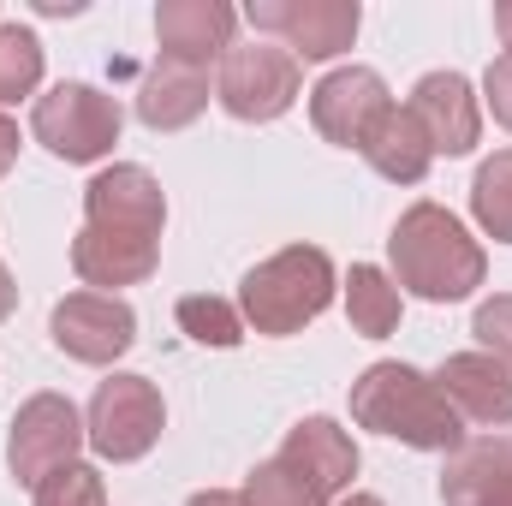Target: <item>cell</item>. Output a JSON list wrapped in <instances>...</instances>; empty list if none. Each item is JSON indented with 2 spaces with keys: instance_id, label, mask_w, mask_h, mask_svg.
I'll list each match as a JSON object with an SVG mask.
<instances>
[{
  "instance_id": "22",
  "label": "cell",
  "mask_w": 512,
  "mask_h": 506,
  "mask_svg": "<svg viewBox=\"0 0 512 506\" xmlns=\"http://www.w3.org/2000/svg\"><path fill=\"white\" fill-rule=\"evenodd\" d=\"M471 215H477V227L489 239L512 245V149L489 155L477 167V179H471Z\"/></svg>"
},
{
  "instance_id": "13",
  "label": "cell",
  "mask_w": 512,
  "mask_h": 506,
  "mask_svg": "<svg viewBox=\"0 0 512 506\" xmlns=\"http://www.w3.org/2000/svg\"><path fill=\"white\" fill-rule=\"evenodd\" d=\"M233 24L239 12L227 0H161L155 6V42L167 60H185V66H209L215 54H227Z\"/></svg>"
},
{
  "instance_id": "10",
  "label": "cell",
  "mask_w": 512,
  "mask_h": 506,
  "mask_svg": "<svg viewBox=\"0 0 512 506\" xmlns=\"http://www.w3.org/2000/svg\"><path fill=\"white\" fill-rule=\"evenodd\" d=\"M161 221H167V197L149 167H108L84 185V227L96 233L161 245Z\"/></svg>"
},
{
  "instance_id": "2",
  "label": "cell",
  "mask_w": 512,
  "mask_h": 506,
  "mask_svg": "<svg viewBox=\"0 0 512 506\" xmlns=\"http://www.w3.org/2000/svg\"><path fill=\"white\" fill-rule=\"evenodd\" d=\"M393 274L399 286H411L417 298L429 304H459L483 286V245L459 227V215H447L441 203H411L399 221H393Z\"/></svg>"
},
{
  "instance_id": "28",
  "label": "cell",
  "mask_w": 512,
  "mask_h": 506,
  "mask_svg": "<svg viewBox=\"0 0 512 506\" xmlns=\"http://www.w3.org/2000/svg\"><path fill=\"white\" fill-rule=\"evenodd\" d=\"M12 161H18V126H12V120L0 114V179L12 173Z\"/></svg>"
},
{
  "instance_id": "21",
  "label": "cell",
  "mask_w": 512,
  "mask_h": 506,
  "mask_svg": "<svg viewBox=\"0 0 512 506\" xmlns=\"http://www.w3.org/2000/svg\"><path fill=\"white\" fill-rule=\"evenodd\" d=\"M346 316H352V328H358L364 340H387V334L399 328V286L387 280L382 268L358 262L352 280H346Z\"/></svg>"
},
{
  "instance_id": "24",
  "label": "cell",
  "mask_w": 512,
  "mask_h": 506,
  "mask_svg": "<svg viewBox=\"0 0 512 506\" xmlns=\"http://www.w3.org/2000/svg\"><path fill=\"white\" fill-rule=\"evenodd\" d=\"M42 84V42L24 24H0V108Z\"/></svg>"
},
{
  "instance_id": "15",
  "label": "cell",
  "mask_w": 512,
  "mask_h": 506,
  "mask_svg": "<svg viewBox=\"0 0 512 506\" xmlns=\"http://www.w3.org/2000/svg\"><path fill=\"white\" fill-rule=\"evenodd\" d=\"M441 501L447 506H512V441H465L441 465Z\"/></svg>"
},
{
  "instance_id": "19",
  "label": "cell",
  "mask_w": 512,
  "mask_h": 506,
  "mask_svg": "<svg viewBox=\"0 0 512 506\" xmlns=\"http://www.w3.org/2000/svg\"><path fill=\"white\" fill-rule=\"evenodd\" d=\"M364 155L393 185H417L429 173V161H435V149H429L423 126L411 120V108H387L382 120H376V131H370V143H364Z\"/></svg>"
},
{
  "instance_id": "4",
  "label": "cell",
  "mask_w": 512,
  "mask_h": 506,
  "mask_svg": "<svg viewBox=\"0 0 512 506\" xmlns=\"http://www.w3.org/2000/svg\"><path fill=\"white\" fill-rule=\"evenodd\" d=\"M30 131L60 161H102L120 143V102L96 84H54L48 96H36Z\"/></svg>"
},
{
  "instance_id": "25",
  "label": "cell",
  "mask_w": 512,
  "mask_h": 506,
  "mask_svg": "<svg viewBox=\"0 0 512 506\" xmlns=\"http://www.w3.org/2000/svg\"><path fill=\"white\" fill-rule=\"evenodd\" d=\"M36 506H108L102 471H96V465H66V471H54V477L36 489Z\"/></svg>"
},
{
  "instance_id": "27",
  "label": "cell",
  "mask_w": 512,
  "mask_h": 506,
  "mask_svg": "<svg viewBox=\"0 0 512 506\" xmlns=\"http://www.w3.org/2000/svg\"><path fill=\"white\" fill-rule=\"evenodd\" d=\"M483 90H489V108H495V120H501V126L512 131V54H501V60L489 66Z\"/></svg>"
},
{
  "instance_id": "7",
  "label": "cell",
  "mask_w": 512,
  "mask_h": 506,
  "mask_svg": "<svg viewBox=\"0 0 512 506\" xmlns=\"http://www.w3.org/2000/svg\"><path fill=\"white\" fill-rule=\"evenodd\" d=\"M298 84H304V66L274 42L227 48V60H221V108L233 120H251V126L280 120L298 102Z\"/></svg>"
},
{
  "instance_id": "26",
  "label": "cell",
  "mask_w": 512,
  "mask_h": 506,
  "mask_svg": "<svg viewBox=\"0 0 512 506\" xmlns=\"http://www.w3.org/2000/svg\"><path fill=\"white\" fill-rule=\"evenodd\" d=\"M471 334L483 340V352H489L495 364H507V370H512V292L489 298V304H477V322H471Z\"/></svg>"
},
{
  "instance_id": "31",
  "label": "cell",
  "mask_w": 512,
  "mask_h": 506,
  "mask_svg": "<svg viewBox=\"0 0 512 506\" xmlns=\"http://www.w3.org/2000/svg\"><path fill=\"white\" fill-rule=\"evenodd\" d=\"M36 12H48V18H72V12H84L78 0H36Z\"/></svg>"
},
{
  "instance_id": "11",
  "label": "cell",
  "mask_w": 512,
  "mask_h": 506,
  "mask_svg": "<svg viewBox=\"0 0 512 506\" xmlns=\"http://www.w3.org/2000/svg\"><path fill=\"white\" fill-rule=\"evenodd\" d=\"M387 108H393L387 84H382V72H370V66H340V72H328L310 90V120L340 149H364Z\"/></svg>"
},
{
  "instance_id": "29",
  "label": "cell",
  "mask_w": 512,
  "mask_h": 506,
  "mask_svg": "<svg viewBox=\"0 0 512 506\" xmlns=\"http://www.w3.org/2000/svg\"><path fill=\"white\" fill-rule=\"evenodd\" d=\"M185 506H245V495H233V489H203V495H191Z\"/></svg>"
},
{
  "instance_id": "18",
  "label": "cell",
  "mask_w": 512,
  "mask_h": 506,
  "mask_svg": "<svg viewBox=\"0 0 512 506\" xmlns=\"http://www.w3.org/2000/svg\"><path fill=\"white\" fill-rule=\"evenodd\" d=\"M286 459H298L328 495H340L352 477H358V447H352V435L334 423V417H304L292 435H286V447H280Z\"/></svg>"
},
{
  "instance_id": "5",
  "label": "cell",
  "mask_w": 512,
  "mask_h": 506,
  "mask_svg": "<svg viewBox=\"0 0 512 506\" xmlns=\"http://www.w3.org/2000/svg\"><path fill=\"white\" fill-rule=\"evenodd\" d=\"M78 447H84V423H78V405L66 393H36L18 405L12 429H6V471L30 489H42L54 471L78 465Z\"/></svg>"
},
{
  "instance_id": "17",
  "label": "cell",
  "mask_w": 512,
  "mask_h": 506,
  "mask_svg": "<svg viewBox=\"0 0 512 506\" xmlns=\"http://www.w3.org/2000/svg\"><path fill=\"white\" fill-rule=\"evenodd\" d=\"M155 262H161V245H149V239H120V233H96V227H84V233L72 239V268H78V280H84V286H102L108 298H114V286L149 280Z\"/></svg>"
},
{
  "instance_id": "8",
  "label": "cell",
  "mask_w": 512,
  "mask_h": 506,
  "mask_svg": "<svg viewBox=\"0 0 512 506\" xmlns=\"http://www.w3.org/2000/svg\"><path fill=\"white\" fill-rule=\"evenodd\" d=\"M245 18H251L256 30L280 36L298 66H304V60H334V54H346L352 36H358V24H364L358 0H251Z\"/></svg>"
},
{
  "instance_id": "33",
  "label": "cell",
  "mask_w": 512,
  "mask_h": 506,
  "mask_svg": "<svg viewBox=\"0 0 512 506\" xmlns=\"http://www.w3.org/2000/svg\"><path fill=\"white\" fill-rule=\"evenodd\" d=\"M340 506H382V501H376V495H346Z\"/></svg>"
},
{
  "instance_id": "16",
  "label": "cell",
  "mask_w": 512,
  "mask_h": 506,
  "mask_svg": "<svg viewBox=\"0 0 512 506\" xmlns=\"http://www.w3.org/2000/svg\"><path fill=\"white\" fill-rule=\"evenodd\" d=\"M209 108V66H185V60H155L137 84V120L149 131H179Z\"/></svg>"
},
{
  "instance_id": "6",
  "label": "cell",
  "mask_w": 512,
  "mask_h": 506,
  "mask_svg": "<svg viewBox=\"0 0 512 506\" xmlns=\"http://www.w3.org/2000/svg\"><path fill=\"white\" fill-rule=\"evenodd\" d=\"M161 423H167V405L155 393L149 376H108L90 399V417H84V441L114 459V465H131L143 459L155 441H161Z\"/></svg>"
},
{
  "instance_id": "20",
  "label": "cell",
  "mask_w": 512,
  "mask_h": 506,
  "mask_svg": "<svg viewBox=\"0 0 512 506\" xmlns=\"http://www.w3.org/2000/svg\"><path fill=\"white\" fill-rule=\"evenodd\" d=\"M245 506H328L334 495L298 465V459H286V453H274V459H262L251 477H245Z\"/></svg>"
},
{
  "instance_id": "1",
  "label": "cell",
  "mask_w": 512,
  "mask_h": 506,
  "mask_svg": "<svg viewBox=\"0 0 512 506\" xmlns=\"http://www.w3.org/2000/svg\"><path fill=\"white\" fill-rule=\"evenodd\" d=\"M352 417L387 441H405L417 453H459L465 447V417L447 405L435 376L411 364H370L352 381Z\"/></svg>"
},
{
  "instance_id": "14",
  "label": "cell",
  "mask_w": 512,
  "mask_h": 506,
  "mask_svg": "<svg viewBox=\"0 0 512 506\" xmlns=\"http://www.w3.org/2000/svg\"><path fill=\"white\" fill-rule=\"evenodd\" d=\"M435 387L447 393V405H453L465 423L501 429L512 417V370L495 364L489 352H453V358L435 370Z\"/></svg>"
},
{
  "instance_id": "3",
  "label": "cell",
  "mask_w": 512,
  "mask_h": 506,
  "mask_svg": "<svg viewBox=\"0 0 512 506\" xmlns=\"http://www.w3.org/2000/svg\"><path fill=\"white\" fill-rule=\"evenodd\" d=\"M239 304H245V322L256 334H274V340L298 334L304 322H316L334 304V262L316 245H286L245 274Z\"/></svg>"
},
{
  "instance_id": "12",
  "label": "cell",
  "mask_w": 512,
  "mask_h": 506,
  "mask_svg": "<svg viewBox=\"0 0 512 506\" xmlns=\"http://www.w3.org/2000/svg\"><path fill=\"white\" fill-rule=\"evenodd\" d=\"M411 120L423 126L429 137V149L435 155H471V143H477V96H471V84L459 78V72H429V78H417V90H411Z\"/></svg>"
},
{
  "instance_id": "23",
  "label": "cell",
  "mask_w": 512,
  "mask_h": 506,
  "mask_svg": "<svg viewBox=\"0 0 512 506\" xmlns=\"http://www.w3.org/2000/svg\"><path fill=\"white\" fill-rule=\"evenodd\" d=\"M179 328L197 340V346H215V352H233L245 340V322L227 298H209V292H191L179 298Z\"/></svg>"
},
{
  "instance_id": "9",
  "label": "cell",
  "mask_w": 512,
  "mask_h": 506,
  "mask_svg": "<svg viewBox=\"0 0 512 506\" xmlns=\"http://www.w3.org/2000/svg\"><path fill=\"white\" fill-rule=\"evenodd\" d=\"M48 334L66 358L78 364H114L126 358L131 340H137V316H131L126 298H108V292H72L54 304L48 316Z\"/></svg>"
},
{
  "instance_id": "32",
  "label": "cell",
  "mask_w": 512,
  "mask_h": 506,
  "mask_svg": "<svg viewBox=\"0 0 512 506\" xmlns=\"http://www.w3.org/2000/svg\"><path fill=\"white\" fill-rule=\"evenodd\" d=\"M495 30H501V42H507V54H512V0L495 6Z\"/></svg>"
},
{
  "instance_id": "30",
  "label": "cell",
  "mask_w": 512,
  "mask_h": 506,
  "mask_svg": "<svg viewBox=\"0 0 512 506\" xmlns=\"http://www.w3.org/2000/svg\"><path fill=\"white\" fill-rule=\"evenodd\" d=\"M12 304H18V286H12V274H6V262H0V322L12 316Z\"/></svg>"
}]
</instances>
